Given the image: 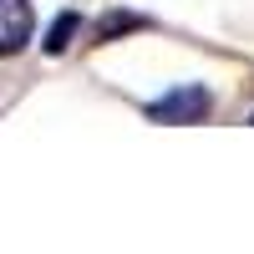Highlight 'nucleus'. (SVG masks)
<instances>
[{
	"instance_id": "f257e3e1",
	"label": "nucleus",
	"mask_w": 254,
	"mask_h": 254,
	"mask_svg": "<svg viewBox=\"0 0 254 254\" xmlns=\"http://www.w3.org/2000/svg\"><path fill=\"white\" fill-rule=\"evenodd\" d=\"M31 31H36V10H31V0H0V56L26 51Z\"/></svg>"
},
{
	"instance_id": "f03ea898",
	"label": "nucleus",
	"mask_w": 254,
	"mask_h": 254,
	"mask_svg": "<svg viewBox=\"0 0 254 254\" xmlns=\"http://www.w3.org/2000/svg\"><path fill=\"white\" fill-rule=\"evenodd\" d=\"M147 112H153L158 122H203L208 117V92L203 87H178V92L158 97Z\"/></svg>"
},
{
	"instance_id": "7ed1b4c3",
	"label": "nucleus",
	"mask_w": 254,
	"mask_h": 254,
	"mask_svg": "<svg viewBox=\"0 0 254 254\" xmlns=\"http://www.w3.org/2000/svg\"><path fill=\"white\" fill-rule=\"evenodd\" d=\"M76 26H81L76 15H61L56 26H51V41H46V51H66V41H71V31H76Z\"/></svg>"
}]
</instances>
